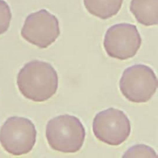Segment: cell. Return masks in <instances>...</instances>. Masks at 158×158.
Returning <instances> with one entry per match:
<instances>
[{"mask_svg":"<svg viewBox=\"0 0 158 158\" xmlns=\"http://www.w3.org/2000/svg\"><path fill=\"white\" fill-rule=\"evenodd\" d=\"M130 9L136 20L143 25L158 23V0H131Z\"/></svg>","mask_w":158,"mask_h":158,"instance_id":"8","label":"cell"},{"mask_svg":"<svg viewBox=\"0 0 158 158\" xmlns=\"http://www.w3.org/2000/svg\"><path fill=\"white\" fill-rule=\"evenodd\" d=\"M123 0H83L84 6L91 15L101 19L115 15L120 10Z\"/></svg>","mask_w":158,"mask_h":158,"instance_id":"9","label":"cell"},{"mask_svg":"<svg viewBox=\"0 0 158 158\" xmlns=\"http://www.w3.org/2000/svg\"><path fill=\"white\" fill-rule=\"evenodd\" d=\"M93 131L99 141L110 146H118L130 136V122L122 110L110 107L95 115Z\"/></svg>","mask_w":158,"mask_h":158,"instance_id":"5","label":"cell"},{"mask_svg":"<svg viewBox=\"0 0 158 158\" xmlns=\"http://www.w3.org/2000/svg\"><path fill=\"white\" fill-rule=\"evenodd\" d=\"M141 38L135 25L122 23L110 27L106 31L103 46L111 57L127 60L135 56L141 45Z\"/></svg>","mask_w":158,"mask_h":158,"instance_id":"7","label":"cell"},{"mask_svg":"<svg viewBox=\"0 0 158 158\" xmlns=\"http://www.w3.org/2000/svg\"><path fill=\"white\" fill-rule=\"evenodd\" d=\"M17 84L21 94L34 102H44L56 93L58 75L49 63L34 60L27 63L19 71Z\"/></svg>","mask_w":158,"mask_h":158,"instance_id":"1","label":"cell"},{"mask_svg":"<svg viewBox=\"0 0 158 158\" xmlns=\"http://www.w3.org/2000/svg\"><path fill=\"white\" fill-rule=\"evenodd\" d=\"M27 41L41 49L47 48L60 35L57 18L46 9L28 15L20 31Z\"/></svg>","mask_w":158,"mask_h":158,"instance_id":"6","label":"cell"},{"mask_svg":"<svg viewBox=\"0 0 158 158\" xmlns=\"http://www.w3.org/2000/svg\"><path fill=\"white\" fill-rule=\"evenodd\" d=\"M85 135L79 118L69 114L51 118L46 127V138L49 146L64 153L78 152L84 143Z\"/></svg>","mask_w":158,"mask_h":158,"instance_id":"2","label":"cell"},{"mask_svg":"<svg viewBox=\"0 0 158 158\" xmlns=\"http://www.w3.org/2000/svg\"><path fill=\"white\" fill-rule=\"evenodd\" d=\"M119 88L129 101L146 102L157 88V79L153 70L143 64H136L126 69L120 78Z\"/></svg>","mask_w":158,"mask_h":158,"instance_id":"3","label":"cell"},{"mask_svg":"<svg viewBox=\"0 0 158 158\" xmlns=\"http://www.w3.org/2000/svg\"><path fill=\"white\" fill-rule=\"evenodd\" d=\"M122 157H151L157 158L156 151L150 146L145 144H136L129 148Z\"/></svg>","mask_w":158,"mask_h":158,"instance_id":"10","label":"cell"},{"mask_svg":"<svg viewBox=\"0 0 158 158\" xmlns=\"http://www.w3.org/2000/svg\"><path fill=\"white\" fill-rule=\"evenodd\" d=\"M12 19L10 8L6 1L0 0V35L8 30Z\"/></svg>","mask_w":158,"mask_h":158,"instance_id":"11","label":"cell"},{"mask_svg":"<svg viewBox=\"0 0 158 158\" xmlns=\"http://www.w3.org/2000/svg\"><path fill=\"white\" fill-rule=\"evenodd\" d=\"M36 130L33 123L27 118L10 117L0 129V143L6 151L13 156L30 152L35 146Z\"/></svg>","mask_w":158,"mask_h":158,"instance_id":"4","label":"cell"}]
</instances>
